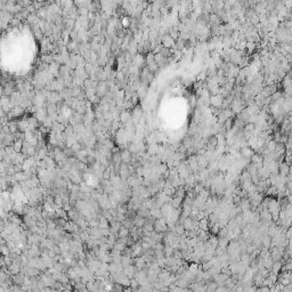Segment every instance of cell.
<instances>
[{"instance_id": "8fae6325", "label": "cell", "mask_w": 292, "mask_h": 292, "mask_svg": "<svg viewBox=\"0 0 292 292\" xmlns=\"http://www.w3.org/2000/svg\"><path fill=\"white\" fill-rule=\"evenodd\" d=\"M160 55L163 56L165 58H167V57H170V56L172 55V50L170 48H167V47H161L160 48Z\"/></svg>"}, {"instance_id": "4fadbf2b", "label": "cell", "mask_w": 292, "mask_h": 292, "mask_svg": "<svg viewBox=\"0 0 292 292\" xmlns=\"http://www.w3.org/2000/svg\"><path fill=\"white\" fill-rule=\"evenodd\" d=\"M254 49H256V42L248 41L247 42V50H249V52H252V50H254Z\"/></svg>"}, {"instance_id": "3957f363", "label": "cell", "mask_w": 292, "mask_h": 292, "mask_svg": "<svg viewBox=\"0 0 292 292\" xmlns=\"http://www.w3.org/2000/svg\"><path fill=\"white\" fill-rule=\"evenodd\" d=\"M137 271H138V269L136 268V266H135V265H129L128 267L123 268L124 275H126L127 277L130 278V280L135 278V276H136V274H137Z\"/></svg>"}, {"instance_id": "52a82bcc", "label": "cell", "mask_w": 292, "mask_h": 292, "mask_svg": "<svg viewBox=\"0 0 292 292\" xmlns=\"http://www.w3.org/2000/svg\"><path fill=\"white\" fill-rule=\"evenodd\" d=\"M130 236V230L129 228L124 226H121V228L118 232V239H127V237Z\"/></svg>"}, {"instance_id": "ba28073f", "label": "cell", "mask_w": 292, "mask_h": 292, "mask_svg": "<svg viewBox=\"0 0 292 292\" xmlns=\"http://www.w3.org/2000/svg\"><path fill=\"white\" fill-rule=\"evenodd\" d=\"M223 102H224L223 96H219V95H215V96H212V98H211V100H210V103L216 107H219Z\"/></svg>"}, {"instance_id": "7c38bea8", "label": "cell", "mask_w": 292, "mask_h": 292, "mask_svg": "<svg viewBox=\"0 0 292 292\" xmlns=\"http://www.w3.org/2000/svg\"><path fill=\"white\" fill-rule=\"evenodd\" d=\"M112 172H113V170H112V169H111V168H106L103 171V174H102V178H103L104 180H106V182H110L111 177H112Z\"/></svg>"}, {"instance_id": "6da1fadb", "label": "cell", "mask_w": 292, "mask_h": 292, "mask_svg": "<svg viewBox=\"0 0 292 292\" xmlns=\"http://www.w3.org/2000/svg\"><path fill=\"white\" fill-rule=\"evenodd\" d=\"M168 224H167V220L162 219V218H160V219H156V221H155L154 224V230L156 232V233H165V232H168Z\"/></svg>"}, {"instance_id": "7a4b0ae2", "label": "cell", "mask_w": 292, "mask_h": 292, "mask_svg": "<svg viewBox=\"0 0 292 292\" xmlns=\"http://www.w3.org/2000/svg\"><path fill=\"white\" fill-rule=\"evenodd\" d=\"M12 278H13V283H14L15 285H23L25 283V281H26V275L23 273V271H21L20 274H16V275H12Z\"/></svg>"}, {"instance_id": "8992f818", "label": "cell", "mask_w": 292, "mask_h": 292, "mask_svg": "<svg viewBox=\"0 0 292 292\" xmlns=\"http://www.w3.org/2000/svg\"><path fill=\"white\" fill-rule=\"evenodd\" d=\"M121 155H122V162L123 163H130L132 161V153L128 150H124L123 152H121Z\"/></svg>"}, {"instance_id": "277c9868", "label": "cell", "mask_w": 292, "mask_h": 292, "mask_svg": "<svg viewBox=\"0 0 292 292\" xmlns=\"http://www.w3.org/2000/svg\"><path fill=\"white\" fill-rule=\"evenodd\" d=\"M290 169H291V167L289 163H286V162L281 163V165H278V174L281 177H288L290 174Z\"/></svg>"}, {"instance_id": "9c48e42d", "label": "cell", "mask_w": 292, "mask_h": 292, "mask_svg": "<svg viewBox=\"0 0 292 292\" xmlns=\"http://www.w3.org/2000/svg\"><path fill=\"white\" fill-rule=\"evenodd\" d=\"M282 268H283V266H282V261H276V262H274L273 267H271V273H273V274H276V275H277L278 273H280V271H282Z\"/></svg>"}, {"instance_id": "5bb4252c", "label": "cell", "mask_w": 292, "mask_h": 292, "mask_svg": "<svg viewBox=\"0 0 292 292\" xmlns=\"http://www.w3.org/2000/svg\"><path fill=\"white\" fill-rule=\"evenodd\" d=\"M123 292H132V289H131V288H124L123 289Z\"/></svg>"}, {"instance_id": "5b68a950", "label": "cell", "mask_w": 292, "mask_h": 292, "mask_svg": "<svg viewBox=\"0 0 292 292\" xmlns=\"http://www.w3.org/2000/svg\"><path fill=\"white\" fill-rule=\"evenodd\" d=\"M240 153L244 159H250V160L252 158V155H253V151L250 147H248V146H243V147L241 148Z\"/></svg>"}, {"instance_id": "30bf717a", "label": "cell", "mask_w": 292, "mask_h": 292, "mask_svg": "<svg viewBox=\"0 0 292 292\" xmlns=\"http://www.w3.org/2000/svg\"><path fill=\"white\" fill-rule=\"evenodd\" d=\"M175 44H176L175 40H174L170 35H165V38H163V45H165V47H167V48H170V47L174 46Z\"/></svg>"}]
</instances>
